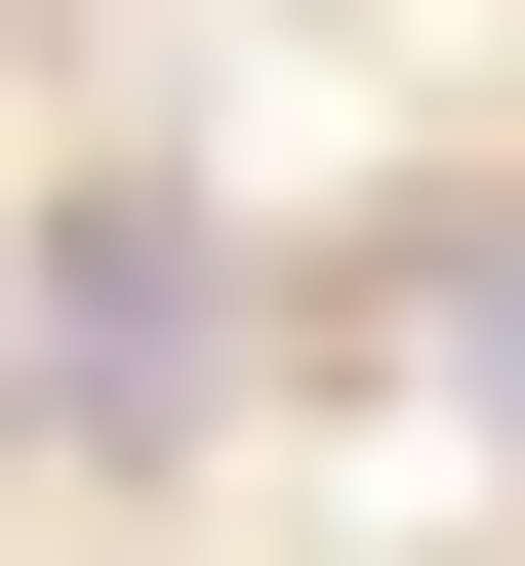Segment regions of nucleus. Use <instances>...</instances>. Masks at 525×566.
<instances>
[{"label":"nucleus","instance_id":"2","mask_svg":"<svg viewBox=\"0 0 525 566\" xmlns=\"http://www.w3.org/2000/svg\"><path fill=\"white\" fill-rule=\"evenodd\" d=\"M0 446H41V405H0Z\"/></svg>","mask_w":525,"mask_h":566},{"label":"nucleus","instance_id":"1","mask_svg":"<svg viewBox=\"0 0 525 566\" xmlns=\"http://www.w3.org/2000/svg\"><path fill=\"white\" fill-rule=\"evenodd\" d=\"M202 365H243V243H202V202H41V283H0V405L202 446Z\"/></svg>","mask_w":525,"mask_h":566}]
</instances>
